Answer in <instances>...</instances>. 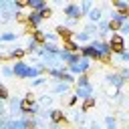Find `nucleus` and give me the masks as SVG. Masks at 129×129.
Here are the masks:
<instances>
[{
  "instance_id": "obj_1",
  "label": "nucleus",
  "mask_w": 129,
  "mask_h": 129,
  "mask_svg": "<svg viewBox=\"0 0 129 129\" xmlns=\"http://www.w3.org/2000/svg\"><path fill=\"white\" fill-rule=\"evenodd\" d=\"M109 44H111V50H113V52H117V54H123V52H125V48H127L125 38H123L121 34H113V36H111V40H109Z\"/></svg>"
},
{
  "instance_id": "obj_2",
  "label": "nucleus",
  "mask_w": 129,
  "mask_h": 129,
  "mask_svg": "<svg viewBox=\"0 0 129 129\" xmlns=\"http://www.w3.org/2000/svg\"><path fill=\"white\" fill-rule=\"evenodd\" d=\"M81 56H87V58H93V60H103L101 52L93 46V44H87V46H81Z\"/></svg>"
},
{
  "instance_id": "obj_3",
  "label": "nucleus",
  "mask_w": 129,
  "mask_h": 129,
  "mask_svg": "<svg viewBox=\"0 0 129 129\" xmlns=\"http://www.w3.org/2000/svg\"><path fill=\"white\" fill-rule=\"evenodd\" d=\"M89 60H91V58L83 56L77 64H71V67H69V71H71V73H75V75H85V73L89 71Z\"/></svg>"
},
{
  "instance_id": "obj_4",
  "label": "nucleus",
  "mask_w": 129,
  "mask_h": 129,
  "mask_svg": "<svg viewBox=\"0 0 129 129\" xmlns=\"http://www.w3.org/2000/svg\"><path fill=\"white\" fill-rule=\"evenodd\" d=\"M64 16H69L71 20H77L79 16H83V10L79 4H67L64 6Z\"/></svg>"
},
{
  "instance_id": "obj_5",
  "label": "nucleus",
  "mask_w": 129,
  "mask_h": 129,
  "mask_svg": "<svg viewBox=\"0 0 129 129\" xmlns=\"http://www.w3.org/2000/svg\"><path fill=\"white\" fill-rule=\"evenodd\" d=\"M56 36H58V38H62V40L67 42V40H71L75 34L71 32V28H69V26H62V24H60V26H56Z\"/></svg>"
},
{
  "instance_id": "obj_6",
  "label": "nucleus",
  "mask_w": 129,
  "mask_h": 129,
  "mask_svg": "<svg viewBox=\"0 0 129 129\" xmlns=\"http://www.w3.org/2000/svg\"><path fill=\"white\" fill-rule=\"evenodd\" d=\"M20 111L22 113H34V99H28V97H24L22 101H20Z\"/></svg>"
},
{
  "instance_id": "obj_7",
  "label": "nucleus",
  "mask_w": 129,
  "mask_h": 129,
  "mask_svg": "<svg viewBox=\"0 0 129 129\" xmlns=\"http://www.w3.org/2000/svg\"><path fill=\"white\" fill-rule=\"evenodd\" d=\"M50 119H52V123H56V125H67V115H64L62 111H58V109L50 111Z\"/></svg>"
},
{
  "instance_id": "obj_8",
  "label": "nucleus",
  "mask_w": 129,
  "mask_h": 129,
  "mask_svg": "<svg viewBox=\"0 0 129 129\" xmlns=\"http://www.w3.org/2000/svg\"><path fill=\"white\" fill-rule=\"evenodd\" d=\"M40 20H44L40 12H32V10L28 12V24H30L32 28H36V30H38V24H40Z\"/></svg>"
},
{
  "instance_id": "obj_9",
  "label": "nucleus",
  "mask_w": 129,
  "mask_h": 129,
  "mask_svg": "<svg viewBox=\"0 0 129 129\" xmlns=\"http://www.w3.org/2000/svg\"><path fill=\"white\" fill-rule=\"evenodd\" d=\"M107 81H109V83H111V85H113L115 89H119V87H123V83H125V81H123V77H121L119 73H113V75H107Z\"/></svg>"
},
{
  "instance_id": "obj_10",
  "label": "nucleus",
  "mask_w": 129,
  "mask_h": 129,
  "mask_svg": "<svg viewBox=\"0 0 129 129\" xmlns=\"http://www.w3.org/2000/svg\"><path fill=\"white\" fill-rule=\"evenodd\" d=\"M26 4H28V8H30L32 12H42V10L46 8V4H44L42 0H28Z\"/></svg>"
},
{
  "instance_id": "obj_11",
  "label": "nucleus",
  "mask_w": 129,
  "mask_h": 129,
  "mask_svg": "<svg viewBox=\"0 0 129 129\" xmlns=\"http://www.w3.org/2000/svg\"><path fill=\"white\" fill-rule=\"evenodd\" d=\"M93 95V87H79L77 89V97H81V99H89Z\"/></svg>"
},
{
  "instance_id": "obj_12",
  "label": "nucleus",
  "mask_w": 129,
  "mask_h": 129,
  "mask_svg": "<svg viewBox=\"0 0 129 129\" xmlns=\"http://www.w3.org/2000/svg\"><path fill=\"white\" fill-rule=\"evenodd\" d=\"M32 40H34V42H38L40 46H44V44H46V34H44L42 30H36V32L32 34Z\"/></svg>"
},
{
  "instance_id": "obj_13",
  "label": "nucleus",
  "mask_w": 129,
  "mask_h": 129,
  "mask_svg": "<svg viewBox=\"0 0 129 129\" xmlns=\"http://www.w3.org/2000/svg\"><path fill=\"white\" fill-rule=\"evenodd\" d=\"M64 50H67V52H81V46H79L75 40H67V42H64Z\"/></svg>"
},
{
  "instance_id": "obj_14",
  "label": "nucleus",
  "mask_w": 129,
  "mask_h": 129,
  "mask_svg": "<svg viewBox=\"0 0 129 129\" xmlns=\"http://www.w3.org/2000/svg\"><path fill=\"white\" fill-rule=\"evenodd\" d=\"M95 103H97V101H95V97H89V99H85V101H83V113L91 111V109L95 107Z\"/></svg>"
},
{
  "instance_id": "obj_15",
  "label": "nucleus",
  "mask_w": 129,
  "mask_h": 129,
  "mask_svg": "<svg viewBox=\"0 0 129 129\" xmlns=\"http://www.w3.org/2000/svg\"><path fill=\"white\" fill-rule=\"evenodd\" d=\"M24 54H26V50H24V48H14V50L10 52V58H14V60L18 62V60H20Z\"/></svg>"
},
{
  "instance_id": "obj_16",
  "label": "nucleus",
  "mask_w": 129,
  "mask_h": 129,
  "mask_svg": "<svg viewBox=\"0 0 129 129\" xmlns=\"http://www.w3.org/2000/svg\"><path fill=\"white\" fill-rule=\"evenodd\" d=\"M111 20H113V22H117V24H121V26H123V24H125V22H129V20H127V16H123V14H121V12H115V14H113V18H111Z\"/></svg>"
},
{
  "instance_id": "obj_17",
  "label": "nucleus",
  "mask_w": 129,
  "mask_h": 129,
  "mask_svg": "<svg viewBox=\"0 0 129 129\" xmlns=\"http://www.w3.org/2000/svg\"><path fill=\"white\" fill-rule=\"evenodd\" d=\"M89 18H91V22H99L101 20V8H93L91 14H89Z\"/></svg>"
},
{
  "instance_id": "obj_18",
  "label": "nucleus",
  "mask_w": 129,
  "mask_h": 129,
  "mask_svg": "<svg viewBox=\"0 0 129 129\" xmlns=\"http://www.w3.org/2000/svg\"><path fill=\"white\" fill-rule=\"evenodd\" d=\"M0 40H2V42H10V40H16V34H14V32H4V34L0 36Z\"/></svg>"
},
{
  "instance_id": "obj_19",
  "label": "nucleus",
  "mask_w": 129,
  "mask_h": 129,
  "mask_svg": "<svg viewBox=\"0 0 129 129\" xmlns=\"http://www.w3.org/2000/svg\"><path fill=\"white\" fill-rule=\"evenodd\" d=\"M77 85H79V87H91V85H89V77H87V75H81V77L77 79Z\"/></svg>"
},
{
  "instance_id": "obj_20",
  "label": "nucleus",
  "mask_w": 129,
  "mask_h": 129,
  "mask_svg": "<svg viewBox=\"0 0 129 129\" xmlns=\"http://www.w3.org/2000/svg\"><path fill=\"white\" fill-rule=\"evenodd\" d=\"M89 36H91L89 32H77V34H75V40H81V42H87V40H89Z\"/></svg>"
},
{
  "instance_id": "obj_21",
  "label": "nucleus",
  "mask_w": 129,
  "mask_h": 129,
  "mask_svg": "<svg viewBox=\"0 0 129 129\" xmlns=\"http://www.w3.org/2000/svg\"><path fill=\"white\" fill-rule=\"evenodd\" d=\"M81 10H83V14H91L93 4H91V2H83V4H81Z\"/></svg>"
},
{
  "instance_id": "obj_22",
  "label": "nucleus",
  "mask_w": 129,
  "mask_h": 129,
  "mask_svg": "<svg viewBox=\"0 0 129 129\" xmlns=\"http://www.w3.org/2000/svg\"><path fill=\"white\" fill-rule=\"evenodd\" d=\"M105 125H107V129H117V121L113 117H107L105 119Z\"/></svg>"
},
{
  "instance_id": "obj_23",
  "label": "nucleus",
  "mask_w": 129,
  "mask_h": 129,
  "mask_svg": "<svg viewBox=\"0 0 129 129\" xmlns=\"http://www.w3.org/2000/svg\"><path fill=\"white\" fill-rule=\"evenodd\" d=\"M67 89H69V83H58L54 91H56V93H62V91H67Z\"/></svg>"
},
{
  "instance_id": "obj_24",
  "label": "nucleus",
  "mask_w": 129,
  "mask_h": 129,
  "mask_svg": "<svg viewBox=\"0 0 129 129\" xmlns=\"http://www.w3.org/2000/svg\"><path fill=\"white\" fill-rule=\"evenodd\" d=\"M40 14H42V18H50V16H52V10H50V8L46 6V8H44V10L40 12Z\"/></svg>"
},
{
  "instance_id": "obj_25",
  "label": "nucleus",
  "mask_w": 129,
  "mask_h": 129,
  "mask_svg": "<svg viewBox=\"0 0 129 129\" xmlns=\"http://www.w3.org/2000/svg\"><path fill=\"white\" fill-rule=\"evenodd\" d=\"M2 73H4V77H10V75H14V69H12V67H4Z\"/></svg>"
},
{
  "instance_id": "obj_26",
  "label": "nucleus",
  "mask_w": 129,
  "mask_h": 129,
  "mask_svg": "<svg viewBox=\"0 0 129 129\" xmlns=\"http://www.w3.org/2000/svg\"><path fill=\"white\" fill-rule=\"evenodd\" d=\"M44 83H46V79H44V77H38V79H34L32 87H38V85H44Z\"/></svg>"
},
{
  "instance_id": "obj_27",
  "label": "nucleus",
  "mask_w": 129,
  "mask_h": 129,
  "mask_svg": "<svg viewBox=\"0 0 129 129\" xmlns=\"http://www.w3.org/2000/svg\"><path fill=\"white\" fill-rule=\"evenodd\" d=\"M119 75L123 77V81H129V69H123V71H121Z\"/></svg>"
},
{
  "instance_id": "obj_28",
  "label": "nucleus",
  "mask_w": 129,
  "mask_h": 129,
  "mask_svg": "<svg viewBox=\"0 0 129 129\" xmlns=\"http://www.w3.org/2000/svg\"><path fill=\"white\" fill-rule=\"evenodd\" d=\"M119 58H121V60H125V62H129V50H125L123 54H119Z\"/></svg>"
},
{
  "instance_id": "obj_29",
  "label": "nucleus",
  "mask_w": 129,
  "mask_h": 129,
  "mask_svg": "<svg viewBox=\"0 0 129 129\" xmlns=\"http://www.w3.org/2000/svg\"><path fill=\"white\" fill-rule=\"evenodd\" d=\"M77 99H79V97H77V95H73V97H71V99H69V105H71V107H73V105H75V103H77Z\"/></svg>"
},
{
  "instance_id": "obj_30",
  "label": "nucleus",
  "mask_w": 129,
  "mask_h": 129,
  "mask_svg": "<svg viewBox=\"0 0 129 129\" xmlns=\"http://www.w3.org/2000/svg\"><path fill=\"white\" fill-rule=\"evenodd\" d=\"M2 99H8V89L2 87Z\"/></svg>"
},
{
  "instance_id": "obj_31",
  "label": "nucleus",
  "mask_w": 129,
  "mask_h": 129,
  "mask_svg": "<svg viewBox=\"0 0 129 129\" xmlns=\"http://www.w3.org/2000/svg\"><path fill=\"white\" fill-rule=\"evenodd\" d=\"M121 30H123V32H127V34H129V22H125V24H123V28H121Z\"/></svg>"
},
{
  "instance_id": "obj_32",
  "label": "nucleus",
  "mask_w": 129,
  "mask_h": 129,
  "mask_svg": "<svg viewBox=\"0 0 129 129\" xmlns=\"http://www.w3.org/2000/svg\"><path fill=\"white\" fill-rule=\"evenodd\" d=\"M93 129H99V127H97V125H93Z\"/></svg>"
},
{
  "instance_id": "obj_33",
  "label": "nucleus",
  "mask_w": 129,
  "mask_h": 129,
  "mask_svg": "<svg viewBox=\"0 0 129 129\" xmlns=\"http://www.w3.org/2000/svg\"><path fill=\"white\" fill-rule=\"evenodd\" d=\"M127 129H129V127H127Z\"/></svg>"
}]
</instances>
